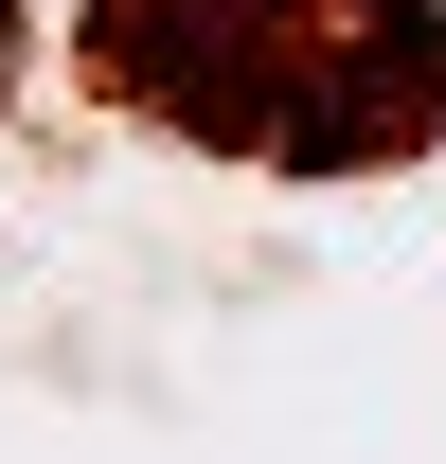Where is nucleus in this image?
Instances as JSON below:
<instances>
[{"mask_svg": "<svg viewBox=\"0 0 446 464\" xmlns=\"http://www.w3.org/2000/svg\"><path fill=\"white\" fill-rule=\"evenodd\" d=\"M90 90L197 161L357 179L446 143V0H90Z\"/></svg>", "mask_w": 446, "mask_h": 464, "instance_id": "1", "label": "nucleus"}, {"mask_svg": "<svg viewBox=\"0 0 446 464\" xmlns=\"http://www.w3.org/2000/svg\"><path fill=\"white\" fill-rule=\"evenodd\" d=\"M0 90H18V0H0Z\"/></svg>", "mask_w": 446, "mask_h": 464, "instance_id": "2", "label": "nucleus"}]
</instances>
